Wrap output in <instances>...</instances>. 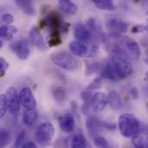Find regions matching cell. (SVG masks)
<instances>
[{
    "instance_id": "1",
    "label": "cell",
    "mask_w": 148,
    "mask_h": 148,
    "mask_svg": "<svg viewBox=\"0 0 148 148\" xmlns=\"http://www.w3.org/2000/svg\"><path fill=\"white\" fill-rule=\"evenodd\" d=\"M108 61L119 81L127 78L132 74L133 64L131 61V56L123 46H113Z\"/></svg>"
},
{
    "instance_id": "2",
    "label": "cell",
    "mask_w": 148,
    "mask_h": 148,
    "mask_svg": "<svg viewBox=\"0 0 148 148\" xmlns=\"http://www.w3.org/2000/svg\"><path fill=\"white\" fill-rule=\"evenodd\" d=\"M118 127L122 136L132 138L140 132L141 124L135 115L126 113L120 116Z\"/></svg>"
},
{
    "instance_id": "3",
    "label": "cell",
    "mask_w": 148,
    "mask_h": 148,
    "mask_svg": "<svg viewBox=\"0 0 148 148\" xmlns=\"http://www.w3.org/2000/svg\"><path fill=\"white\" fill-rule=\"evenodd\" d=\"M69 49L72 54L78 57H95L99 52L98 42L73 41L69 44Z\"/></svg>"
},
{
    "instance_id": "4",
    "label": "cell",
    "mask_w": 148,
    "mask_h": 148,
    "mask_svg": "<svg viewBox=\"0 0 148 148\" xmlns=\"http://www.w3.org/2000/svg\"><path fill=\"white\" fill-rule=\"evenodd\" d=\"M51 61L56 66L67 69L75 70L78 68V62L75 58L67 52H56L51 56Z\"/></svg>"
},
{
    "instance_id": "5",
    "label": "cell",
    "mask_w": 148,
    "mask_h": 148,
    "mask_svg": "<svg viewBox=\"0 0 148 148\" xmlns=\"http://www.w3.org/2000/svg\"><path fill=\"white\" fill-rule=\"evenodd\" d=\"M54 134L55 128L52 123L49 121L42 122L37 127L36 131V142L40 146H48L51 142L54 137Z\"/></svg>"
},
{
    "instance_id": "6",
    "label": "cell",
    "mask_w": 148,
    "mask_h": 148,
    "mask_svg": "<svg viewBox=\"0 0 148 148\" xmlns=\"http://www.w3.org/2000/svg\"><path fill=\"white\" fill-rule=\"evenodd\" d=\"M75 37L82 42H99L100 38L84 23L79 22L75 23L74 28Z\"/></svg>"
},
{
    "instance_id": "7",
    "label": "cell",
    "mask_w": 148,
    "mask_h": 148,
    "mask_svg": "<svg viewBox=\"0 0 148 148\" xmlns=\"http://www.w3.org/2000/svg\"><path fill=\"white\" fill-rule=\"evenodd\" d=\"M121 42L122 46L124 47V49L127 51V53L129 54L131 58H133L134 60H136V61H138L140 58L141 50H140V47L137 42H135L134 40H133L132 38H130L128 36H122Z\"/></svg>"
},
{
    "instance_id": "8",
    "label": "cell",
    "mask_w": 148,
    "mask_h": 148,
    "mask_svg": "<svg viewBox=\"0 0 148 148\" xmlns=\"http://www.w3.org/2000/svg\"><path fill=\"white\" fill-rule=\"evenodd\" d=\"M11 50L16 55V56L21 60H26L30 54V49L29 47V42L27 40H19L12 42L10 45Z\"/></svg>"
},
{
    "instance_id": "9",
    "label": "cell",
    "mask_w": 148,
    "mask_h": 148,
    "mask_svg": "<svg viewBox=\"0 0 148 148\" xmlns=\"http://www.w3.org/2000/svg\"><path fill=\"white\" fill-rule=\"evenodd\" d=\"M29 42L40 51H46L48 46L44 41L43 36L41 31L36 27H32L29 33Z\"/></svg>"
},
{
    "instance_id": "10",
    "label": "cell",
    "mask_w": 148,
    "mask_h": 148,
    "mask_svg": "<svg viewBox=\"0 0 148 148\" xmlns=\"http://www.w3.org/2000/svg\"><path fill=\"white\" fill-rule=\"evenodd\" d=\"M107 28L112 33V36H117L120 34L127 31L129 24L126 22L118 20L116 18H110L107 21Z\"/></svg>"
},
{
    "instance_id": "11",
    "label": "cell",
    "mask_w": 148,
    "mask_h": 148,
    "mask_svg": "<svg viewBox=\"0 0 148 148\" xmlns=\"http://www.w3.org/2000/svg\"><path fill=\"white\" fill-rule=\"evenodd\" d=\"M109 103L108 95L97 92L93 95L92 101H91V109L95 113H100L105 109L107 105Z\"/></svg>"
},
{
    "instance_id": "12",
    "label": "cell",
    "mask_w": 148,
    "mask_h": 148,
    "mask_svg": "<svg viewBox=\"0 0 148 148\" xmlns=\"http://www.w3.org/2000/svg\"><path fill=\"white\" fill-rule=\"evenodd\" d=\"M19 99L21 105L25 109H34L36 106L34 95L29 88H24L22 89L19 95Z\"/></svg>"
},
{
    "instance_id": "13",
    "label": "cell",
    "mask_w": 148,
    "mask_h": 148,
    "mask_svg": "<svg viewBox=\"0 0 148 148\" xmlns=\"http://www.w3.org/2000/svg\"><path fill=\"white\" fill-rule=\"evenodd\" d=\"M5 95L9 103V112L10 114L17 113L20 109L21 102L19 96L16 94V90L14 88H10L9 89H7Z\"/></svg>"
},
{
    "instance_id": "14",
    "label": "cell",
    "mask_w": 148,
    "mask_h": 148,
    "mask_svg": "<svg viewBox=\"0 0 148 148\" xmlns=\"http://www.w3.org/2000/svg\"><path fill=\"white\" fill-rule=\"evenodd\" d=\"M58 124L60 129L65 134H71L75 128V123L72 115L65 114L58 118Z\"/></svg>"
},
{
    "instance_id": "15",
    "label": "cell",
    "mask_w": 148,
    "mask_h": 148,
    "mask_svg": "<svg viewBox=\"0 0 148 148\" xmlns=\"http://www.w3.org/2000/svg\"><path fill=\"white\" fill-rule=\"evenodd\" d=\"M86 127L89 136L94 139L96 135H98V133L101 127V123L95 116H89L86 121Z\"/></svg>"
},
{
    "instance_id": "16",
    "label": "cell",
    "mask_w": 148,
    "mask_h": 148,
    "mask_svg": "<svg viewBox=\"0 0 148 148\" xmlns=\"http://www.w3.org/2000/svg\"><path fill=\"white\" fill-rule=\"evenodd\" d=\"M58 8L64 13L69 16L75 15L77 12V6L70 0H60Z\"/></svg>"
},
{
    "instance_id": "17",
    "label": "cell",
    "mask_w": 148,
    "mask_h": 148,
    "mask_svg": "<svg viewBox=\"0 0 148 148\" xmlns=\"http://www.w3.org/2000/svg\"><path fill=\"white\" fill-rule=\"evenodd\" d=\"M108 99H109L110 107L113 110L119 111L122 108V106H123L122 100L118 92H116L115 90L110 91L108 95Z\"/></svg>"
},
{
    "instance_id": "18",
    "label": "cell",
    "mask_w": 148,
    "mask_h": 148,
    "mask_svg": "<svg viewBox=\"0 0 148 148\" xmlns=\"http://www.w3.org/2000/svg\"><path fill=\"white\" fill-rule=\"evenodd\" d=\"M17 33V29L15 26L10 25H2L0 28V36L5 41H10L13 36Z\"/></svg>"
},
{
    "instance_id": "19",
    "label": "cell",
    "mask_w": 148,
    "mask_h": 148,
    "mask_svg": "<svg viewBox=\"0 0 148 148\" xmlns=\"http://www.w3.org/2000/svg\"><path fill=\"white\" fill-rule=\"evenodd\" d=\"M37 118H38V114H37L36 110H35V108L34 109H26L23 114V121L28 127L34 125L35 122L36 121Z\"/></svg>"
},
{
    "instance_id": "20",
    "label": "cell",
    "mask_w": 148,
    "mask_h": 148,
    "mask_svg": "<svg viewBox=\"0 0 148 148\" xmlns=\"http://www.w3.org/2000/svg\"><path fill=\"white\" fill-rule=\"evenodd\" d=\"M16 5L27 15L34 16L36 13L35 8L31 0H15Z\"/></svg>"
},
{
    "instance_id": "21",
    "label": "cell",
    "mask_w": 148,
    "mask_h": 148,
    "mask_svg": "<svg viewBox=\"0 0 148 148\" xmlns=\"http://www.w3.org/2000/svg\"><path fill=\"white\" fill-rule=\"evenodd\" d=\"M93 93L91 92V90H86L83 91L81 94V97L82 100L83 101V105H82V113L84 114H86L89 109H91V101H92V97H93Z\"/></svg>"
},
{
    "instance_id": "22",
    "label": "cell",
    "mask_w": 148,
    "mask_h": 148,
    "mask_svg": "<svg viewBox=\"0 0 148 148\" xmlns=\"http://www.w3.org/2000/svg\"><path fill=\"white\" fill-rule=\"evenodd\" d=\"M51 94L54 97L55 101L58 104H62L66 97V91L62 87L60 86H53L51 88Z\"/></svg>"
},
{
    "instance_id": "23",
    "label": "cell",
    "mask_w": 148,
    "mask_h": 148,
    "mask_svg": "<svg viewBox=\"0 0 148 148\" xmlns=\"http://www.w3.org/2000/svg\"><path fill=\"white\" fill-rule=\"evenodd\" d=\"M93 3L100 10L112 11L115 10L114 0H91Z\"/></svg>"
},
{
    "instance_id": "24",
    "label": "cell",
    "mask_w": 148,
    "mask_h": 148,
    "mask_svg": "<svg viewBox=\"0 0 148 148\" xmlns=\"http://www.w3.org/2000/svg\"><path fill=\"white\" fill-rule=\"evenodd\" d=\"M88 142L85 136L82 134H76L71 141V147L73 148H84L87 147Z\"/></svg>"
},
{
    "instance_id": "25",
    "label": "cell",
    "mask_w": 148,
    "mask_h": 148,
    "mask_svg": "<svg viewBox=\"0 0 148 148\" xmlns=\"http://www.w3.org/2000/svg\"><path fill=\"white\" fill-rule=\"evenodd\" d=\"M132 143L136 148H148L147 139H145L138 134L132 137Z\"/></svg>"
},
{
    "instance_id": "26",
    "label": "cell",
    "mask_w": 148,
    "mask_h": 148,
    "mask_svg": "<svg viewBox=\"0 0 148 148\" xmlns=\"http://www.w3.org/2000/svg\"><path fill=\"white\" fill-rule=\"evenodd\" d=\"M7 111H9V103L5 94L0 95V118H3L6 114Z\"/></svg>"
},
{
    "instance_id": "27",
    "label": "cell",
    "mask_w": 148,
    "mask_h": 148,
    "mask_svg": "<svg viewBox=\"0 0 148 148\" xmlns=\"http://www.w3.org/2000/svg\"><path fill=\"white\" fill-rule=\"evenodd\" d=\"M11 140V136L9 131L5 129H2L0 132V147H5L10 144Z\"/></svg>"
},
{
    "instance_id": "28",
    "label": "cell",
    "mask_w": 148,
    "mask_h": 148,
    "mask_svg": "<svg viewBox=\"0 0 148 148\" xmlns=\"http://www.w3.org/2000/svg\"><path fill=\"white\" fill-rule=\"evenodd\" d=\"M94 144L95 147H101V148H108L109 147V144L107 141V140L101 136V135H96L94 138Z\"/></svg>"
},
{
    "instance_id": "29",
    "label": "cell",
    "mask_w": 148,
    "mask_h": 148,
    "mask_svg": "<svg viewBox=\"0 0 148 148\" xmlns=\"http://www.w3.org/2000/svg\"><path fill=\"white\" fill-rule=\"evenodd\" d=\"M101 84H102V77H98L96 79H95L90 84L89 86L88 87V90H96V89H99L101 87Z\"/></svg>"
},
{
    "instance_id": "30",
    "label": "cell",
    "mask_w": 148,
    "mask_h": 148,
    "mask_svg": "<svg viewBox=\"0 0 148 148\" xmlns=\"http://www.w3.org/2000/svg\"><path fill=\"white\" fill-rule=\"evenodd\" d=\"M25 137H26L25 132H22V133L16 137V140H15L14 147H22V146H23V143H24Z\"/></svg>"
},
{
    "instance_id": "31",
    "label": "cell",
    "mask_w": 148,
    "mask_h": 148,
    "mask_svg": "<svg viewBox=\"0 0 148 148\" xmlns=\"http://www.w3.org/2000/svg\"><path fill=\"white\" fill-rule=\"evenodd\" d=\"M99 69V63L97 62H94V63H90V64H87V69H86V74L87 75H91L94 72H95L97 69Z\"/></svg>"
},
{
    "instance_id": "32",
    "label": "cell",
    "mask_w": 148,
    "mask_h": 148,
    "mask_svg": "<svg viewBox=\"0 0 148 148\" xmlns=\"http://www.w3.org/2000/svg\"><path fill=\"white\" fill-rule=\"evenodd\" d=\"M9 68V62H6L3 57L0 58V76H3L6 69Z\"/></svg>"
},
{
    "instance_id": "33",
    "label": "cell",
    "mask_w": 148,
    "mask_h": 148,
    "mask_svg": "<svg viewBox=\"0 0 148 148\" xmlns=\"http://www.w3.org/2000/svg\"><path fill=\"white\" fill-rule=\"evenodd\" d=\"M13 21H14L13 16L10 13H4L2 16V22L6 24H10L11 23H13Z\"/></svg>"
},
{
    "instance_id": "34",
    "label": "cell",
    "mask_w": 148,
    "mask_h": 148,
    "mask_svg": "<svg viewBox=\"0 0 148 148\" xmlns=\"http://www.w3.org/2000/svg\"><path fill=\"white\" fill-rule=\"evenodd\" d=\"M23 148H36V143H34L33 141H27L24 142L23 145L22 146Z\"/></svg>"
},
{
    "instance_id": "35",
    "label": "cell",
    "mask_w": 148,
    "mask_h": 148,
    "mask_svg": "<svg viewBox=\"0 0 148 148\" xmlns=\"http://www.w3.org/2000/svg\"><path fill=\"white\" fill-rule=\"evenodd\" d=\"M144 31H147L148 33V24L146 25V26H144Z\"/></svg>"
},
{
    "instance_id": "36",
    "label": "cell",
    "mask_w": 148,
    "mask_h": 148,
    "mask_svg": "<svg viewBox=\"0 0 148 148\" xmlns=\"http://www.w3.org/2000/svg\"><path fill=\"white\" fill-rule=\"evenodd\" d=\"M146 78H147V80L148 81V71H147V73L146 74Z\"/></svg>"
},
{
    "instance_id": "37",
    "label": "cell",
    "mask_w": 148,
    "mask_h": 148,
    "mask_svg": "<svg viewBox=\"0 0 148 148\" xmlns=\"http://www.w3.org/2000/svg\"><path fill=\"white\" fill-rule=\"evenodd\" d=\"M146 93H147V95H148V86L147 87V89H146Z\"/></svg>"
},
{
    "instance_id": "38",
    "label": "cell",
    "mask_w": 148,
    "mask_h": 148,
    "mask_svg": "<svg viewBox=\"0 0 148 148\" xmlns=\"http://www.w3.org/2000/svg\"><path fill=\"white\" fill-rule=\"evenodd\" d=\"M147 140H148V134H147Z\"/></svg>"
}]
</instances>
